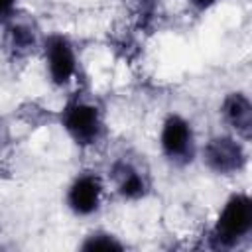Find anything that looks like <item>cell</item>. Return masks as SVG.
Segmentation results:
<instances>
[{
  "label": "cell",
  "mask_w": 252,
  "mask_h": 252,
  "mask_svg": "<svg viewBox=\"0 0 252 252\" xmlns=\"http://www.w3.org/2000/svg\"><path fill=\"white\" fill-rule=\"evenodd\" d=\"M252 228V201L244 193L232 195L211 232V242L215 248H232L238 240L246 238Z\"/></svg>",
  "instance_id": "1"
},
{
  "label": "cell",
  "mask_w": 252,
  "mask_h": 252,
  "mask_svg": "<svg viewBox=\"0 0 252 252\" xmlns=\"http://www.w3.org/2000/svg\"><path fill=\"white\" fill-rule=\"evenodd\" d=\"M61 124L79 146H93L102 136L100 110L83 98H73L61 112Z\"/></svg>",
  "instance_id": "2"
},
{
  "label": "cell",
  "mask_w": 252,
  "mask_h": 252,
  "mask_svg": "<svg viewBox=\"0 0 252 252\" xmlns=\"http://www.w3.org/2000/svg\"><path fill=\"white\" fill-rule=\"evenodd\" d=\"M165 158L173 163H187L193 159V130L191 124L179 114H169L161 126L159 136Z\"/></svg>",
  "instance_id": "3"
},
{
  "label": "cell",
  "mask_w": 252,
  "mask_h": 252,
  "mask_svg": "<svg viewBox=\"0 0 252 252\" xmlns=\"http://www.w3.org/2000/svg\"><path fill=\"white\" fill-rule=\"evenodd\" d=\"M203 159L215 173L232 175L240 171L246 163V154L240 142L230 136H217L211 138L203 150Z\"/></svg>",
  "instance_id": "4"
},
{
  "label": "cell",
  "mask_w": 252,
  "mask_h": 252,
  "mask_svg": "<svg viewBox=\"0 0 252 252\" xmlns=\"http://www.w3.org/2000/svg\"><path fill=\"white\" fill-rule=\"evenodd\" d=\"M4 47L14 59L32 55L37 47V26L28 14H12L4 22Z\"/></svg>",
  "instance_id": "5"
},
{
  "label": "cell",
  "mask_w": 252,
  "mask_h": 252,
  "mask_svg": "<svg viewBox=\"0 0 252 252\" xmlns=\"http://www.w3.org/2000/svg\"><path fill=\"white\" fill-rule=\"evenodd\" d=\"M43 51L51 81L59 87L67 85L75 75V67H77L71 41L61 33H51L43 43Z\"/></svg>",
  "instance_id": "6"
},
{
  "label": "cell",
  "mask_w": 252,
  "mask_h": 252,
  "mask_svg": "<svg viewBox=\"0 0 252 252\" xmlns=\"http://www.w3.org/2000/svg\"><path fill=\"white\" fill-rule=\"evenodd\" d=\"M102 197V183L94 173L79 175L69 191H67V205L75 215H91L98 209Z\"/></svg>",
  "instance_id": "7"
},
{
  "label": "cell",
  "mask_w": 252,
  "mask_h": 252,
  "mask_svg": "<svg viewBox=\"0 0 252 252\" xmlns=\"http://www.w3.org/2000/svg\"><path fill=\"white\" fill-rule=\"evenodd\" d=\"M224 120L236 130L244 140H250L252 134V104L244 93H230L222 102Z\"/></svg>",
  "instance_id": "8"
},
{
  "label": "cell",
  "mask_w": 252,
  "mask_h": 252,
  "mask_svg": "<svg viewBox=\"0 0 252 252\" xmlns=\"http://www.w3.org/2000/svg\"><path fill=\"white\" fill-rule=\"evenodd\" d=\"M112 177H114L118 193L126 199H140L148 191L144 173L128 161H116L112 167Z\"/></svg>",
  "instance_id": "9"
},
{
  "label": "cell",
  "mask_w": 252,
  "mask_h": 252,
  "mask_svg": "<svg viewBox=\"0 0 252 252\" xmlns=\"http://www.w3.org/2000/svg\"><path fill=\"white\" fill-rule=\"evenodd\" d=\"M83 250H122V244L112 236V234H106V232H94L91 234L85 244L81 246Z\"/></svg>",
  "instance_id": "10"
},
{
  "label": "cell",
  "mask_w": 252,
  "mask_h": 252,
  "mask_svg": "<svg viewBox=\"0 0 252 252\" xmlns=\"http://www.w3.org/2000/svg\"><path fill=\"white\" fill-rule=\"evenodd\" d=\"M132 10H136V12H150V10H154L156 8V4L159 2V0H124Z\"/></svg>",
  "instance_id": "11"
},
{
  "label": "cell",
  "mask_w": 252,
  "mask_h": 252,
  "mask_svg": "<svg viewBox=\"0 0 252 252\" xmlns=\"http://www.w3.org/2000/svg\"><path fill=\"white\" fill-rule=\"evenodd\" d=\"M16 12V0H0V24H4Z\"/></svg>",
  "instance_id": "12"
},
{
  "label": "cell",
  "mask_w": 252,
  "mask_h": 252,
  "mask_svg": "<svg viewBox=\"0 0 252 252\" xmlns=\"http://www.w3.org/2000/svg\"><path fill=\"white\" fill-rule=\"evenodd\" d=\"M189 2H191V6L197 8V10H207V8H211L217 0H189Z\"/></svg>",
  "instance_id": "13"
}]
</instances>
